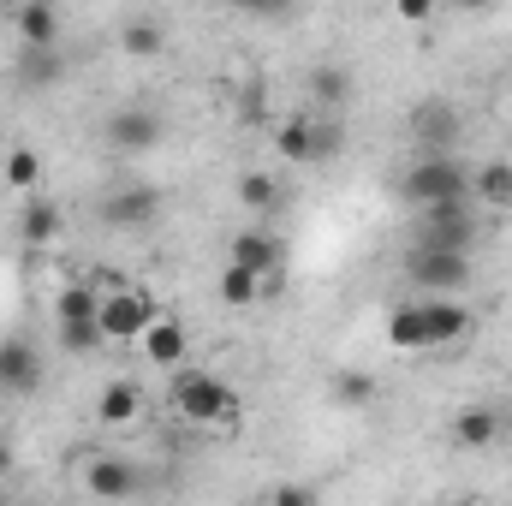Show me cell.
<instances>
[{
  "instance_id": "obj_1",
  "label": "cell",
  "mask_w": 512,
  "mask_h": 506,
  "mask_svg": "<svg viewBox=\"0 0 512 506\" xmlns=\"http://www.w3.org/2000/svg\"><path fill=\"white\" fill-rule=\"evenodd\" d=\"M471 334V310L459 298H411L387 316V346L393 352H435Z\"/></svg>"
},
{
  "instance_id": "obj_2",
  "label": "cell",
  "mask_w": 512,
  "mask_h": 506,
  "mask_svg": "<svg viewBox=\"0 0 512 506\" xmlns=\"http://www.w3.org/2000/svg\"><path fill=\"white\" fill-rule=\"evenodd\" d=\"M167 399H173V417H179V423H191V429L233 435V429L245 423V405H239V393H233L221 376H209V370H191V364H185V370H173Z\"/></svg>"
},
{
  "instance_id": "obj_3",
  "label": "cell",
  "mask_w": 512,
  "mask_h": 506,
  "mask_svg": "<svg viewBox=\"0 0 512 506\" xmlns=\"http://www.w3.org/2000/svg\"><path fill=\"white\" fill-rule=\"evenodd\" d=\"M399 197L423 215V209H441V203H465L471 197V167H459L453 155H417L399 179Z\"/></svg>"
},
{
  "instance_id": "obj_4",
  "label": "cell",
  "mask_w": 512,
  "mask_h": 506,
  "mask_svg": "<svg viewBox=\"0 0 512 506\" xmlns=\"http://www.w3.org/2000/svg\"><path fill=\"white\" fill-rule=\"evenodd\" d=\"M161 322V310H155V298L149 292H137V286H102V310H96V328H102V340L108 346H137L149 328Z\"/></svg>"
},
{
  "instance_id": "obj_5",
  "label": "cell",
  "mask_w": 512,
  "mask_h": 506,
  "mask_svg": "<svg viewBox=\"0 0 512 506\" xmlns=\"http://www.w3.org/2000/svg\"><path fill=\"white\" fill-rule=\"evenodd\" d=\"M411 286H423L429 298H453L459 286H471V251H435V245H411L405 251Z\"/></svg>"
},
{
  "instance_id": "obj_6",
  "label": "cell",
  "mask_w": 512,
  "mask_h": 506,
  "mask_svg": "<svg viewBox=\"0 0 512 506\" xmlns=\"http://www.w3.org/2000/svg\"><path fill=\"white\" fill-rule=\"evenodd\" d=\"M274 149H280V161L316 167V161H328L340 149V126H328L316 114H292V120H280V131H274Z\"/></svg>"
},
{
  "instance_id": "obj_7",
  "label": "cell",
  "mask_w": 512,
  "mask_h": 506,
  "mask_svg": "<svg viewBox=\"0 0 512 506\" xmlns=\"http://www.w3.org/2000/svg\"><path fill=\"white\" fill-rule=\"evenodd\" d=\"M78 483H84V495L90 501H131L137 495V465L120 459V453H90L84 465H78Z\"/></svg>"
},
{
  "instance_id": "obj_8",
  "label": "cell",
  "mask_w": 512,
  "mask_h": 506,
  "mask_svg": "<svg viewBox=\"0 0 512 506\" xmlns=\"http://www.w3.org/2000/svg\"><path fill=\"white\" fill-rule=\"evenodd\" d=\"M471 197L465 203H441V209H423L417 221V239L411 245H435V251H471Z\"/></svg>"
},
{
  "instance_id": "obj_9",
  "label": "cell",
  "mask_w": 512,
  "mask_h": 506,
  "mask_svg": "<svg viewBox=\"0 0 512 506\" xmlns=\"http://www.w3.org/2000/svg\"><path fill=\"white\" fill-rule=\"evenodd\" d=\"M411 137L423 143V155H447L459 143V108L447 96H423L411 108Z\"/></svg>"
},
{
  "instance_id": "obj_10",
  "label": "cell",
  "mask_w": 512,
  "mask_h": 506,
  "mask_svg": "<svg viewBox=\"0 0 512 506\" xmlns=\"http://www.w3.org/2000/svg\"><path fill=\"white\" fill-rule=\"evenodd\" d=\"M161 131H167V120H161L155 108H120V114H108V143H114L120 155H143V149H155Z\"/></svg>"
},
{
  "instance_id": "obj_11",
  "label": "cell",
  "mask_w": 512,
  "mask_h": 506,
  "mask_svg": "<svg viewBox=\"0 0 512 506\" xmlns=\"http://www.w3.org/2000/svg\"><path fill=\"white\" fill-rule=\"evenodd\" d=\"M137 352H143V364H155V370H185V358H191V334L173 322V316H161L143 340H137Z\"/></svg>"
},
{
  "instance_id": "obj_12",
  "label": "cell",
  "mask_w": 512,
  "mask_h": 506,
  "mask_svg": "<svg viewBox=\"0 0 512 506\" xmlns=\"http://www.w3.org/2000/svg\"><path fill=\"white\" fill-rule=\"evenodd\" d=\"M0 387L6 393H36L42 387V352L30 340H0Z\"/></svg>"
},
{
  "instance_id": "obj_13",
  "label": "cell",
  "mask_w": 512,
  "mask_h": 506,
  "mask_svg": "<svg viewBox=\"0 0 512 506\" xmlns=\"http://www.w3.org/2000/svg\"><path fill=\"white\" fill-rule=\"evenodd\" d=\"M233 268H251L256 280H268V274H286L280 268V239L268 233V227H245V233H233V256H227Z\"/></svg>"
},
{
  "instance_id": "obj_14",
  "label": "cell",
  "mask_w": 512,
  "mask_h": 506,
  "mask_svg": "<svg viewBox=\"0 0 512 506\" xmlns=\"http://www.w3.org/2000/svg\"><path fill=\"white\" fill-rule=\"evenodd\" d=\"M102 221H114V227H149V221H161V191H155V185H126V191H114V197L102 203Z\"/></svg>"
},
{
  "instance_id": "obj_15",
  "label": "cell",
  "mask_w": 512,
  "mask_h": 506,
  "mask_svg": "<svg viewBox=\"0 0 512 506\" xmlns=\"http://www.w3.org/2000/svg\"><path fill=\"white\" fill-rule=\"evenodd\" d=\"M12 30H18V48H60V12L48 0H18Z\"/></svg>"
},
{
  "instance_id": "obj_16",
  "label": "cell",
  "mask_w": 512,
  "mask_h": 506,
  "mask_svg": "<svg viewBox=\"0 0 512 506\" xmlns=\"http://www.w3.org/2000/svg\"><path fill=\"white\" fill-rule=\"evenodd\" d=\"M12 78H18V90H48V84L66 78V54L60 48H18Z\"/></svg>"
},
{
  "instance_id": "obj_17",
  "label": "cell",
  "mask_w": 512,
  "mask_h": 506,
  "mask_svg": "<svg viewBox=\"0 0 512 506\" xmlns=\"http://www.w3.org/2000/svg\"><path fill=\"white\" fill-rule=\"evenodd\" d=\"M137 417H143L137 381H108V387L96 393V423H102V429H131Z\"/></svg>"
},
{
  "instance_id": "obj_18",
  "label": "cell",
  "mask_w": 512,
  "mask_h": 506,
  "mask_svg": "<svg viewBox=\"0 0 512 506\" xmlns=\"http://www.w3.org/2000/svg\"><path fill=\"white\" fill-rule=\"evenodd\" d=\"M453 441H459V447H471V453H483V447H495V441H501V417H495L489 405H465V411L453 417Z\"/></svg>"
},
{
  "instance_id": "obj_19",
  "label": "cell",
  "mask_w": 512,
  "mask_h": 506,
  "mask_svg": "<svg viewBox=\"0 0 512 506\" xmlns=\"http://www.w3.org/2000/svg\"><path fill=\"white\" fill-rule=\"evenodd\" d=\"M471 197L489 209H512V161H483L471 167Z\"/></svg>"
},
{
  "instance_id": "obj_20",
  "label": "cell",
  "mask_w": 512,
  "mask_h": 506,
  "mask_svg": "<svg viewBox=\"0 0 512 506\" xmlns=\"http://www.w3.org/2000/svg\"><path fill=\"white\" fill-rule=\"evenodd\" d=\"M54 233H60V209L48 203V197H24V215H18V239L24 245H54Z\"/></svg>"
},
{
  "instance_id": "obj_21",
  "label": "cell",
  "mask_w": 512,
  "mask_h": 506,
  "mask_svg": "<svg viewBox=\"0 0 512 506\" xmlns=\"http://www.w3.org/2000/svg\"><path fill=\"white\" fill-rule=\"evenodd\" d=\"M120 48H126L131 60H149V54H161L167 48V24L161 18H149V12H137L120 24Z\"/></svg>"
},
{
  "instance_id": "obj_22",
  "label": "cell",
  "mask_w": 512,
  "mask_h": 506,
  "mask_svg": "<svg viewBox=\"0 0 512 506\" xmlns=\"http://www.w3.org/2000/svg\"><path fill=\"white\" fill-rule=\"evenodd\" d=\"M0 179H6V191H24V197H36V185H42V155H36L30 143L6 149V161H0Z\"/></svg>"
},
{
  "instance_id": "obj_23",
  "label": "cell",
  "mask_w": 512,
  "mask_h": 506,
  "mask_svg": "<svg viewBox=\"0 0 512 506\" xmlns=\"http://www.w3.org/2000/svg\"><path fill=\"white\" fill-rule=\"evenodd\" d=\"M96 310H102V292L84 286V280H72V286H60V298H54V328H66V322H96Z\"/></svg>"
},
{
  "instance_id": "obj_24",
  "label": "cell",
  "mask_w": 512,
  "mask_h": 506,
  "mask_svg": "<svg viewBox=\"0 0 512 506\" xmlns=\"http://www.w3.org/2000/svg\"><path fill=\"white\" fill-rule=\"evenodd\" d=\"M304 96H310V102H322V108H334V102H346V96H352V72H346V66H310Z\"/></svg>"
},
{
  "instance_id": "obj_25",
  "label": "cell",
  "mask_w": 512,
  "mask_h": 506,
  "mask_svg": "<svg viewBox=\"0 0 512 506\" xmlns=\"http://www.w3.org/2000/svg\"><path fill=\"white\" fill-rule=\"evenodd\" d=\"M215 292H221V304H233V310L262 304V280H256L251 268H233V262L221 268V286H215Z\"/></svg>"
},
{
  "instance_id": "obj_26",
  "label": "cell",
  "mask_w": 512,
  "mask_h": 506,
  "mask_svg": "<svg viewBox=\"0 0 512 506\" xmlns=\"http://www.w3.org/2000/svg\"><path fill=\"white\" fill-rule=\"evenodd\" d=\"M239 203L256 209V215H268V209L280 203V179H274V173H245V179H239Z\"/></svg>"
},
{
  "instance_id": "obj_27",
  "label": "cell",
  "mask_w": 512,
  "mask_h": 506,
  "mask_svg": "<svg viewBox=\"0 0 512 506\" xmlns=\"http://www.w3.org/2000/svg\"><path fill=\"white\" fill-rule=\"evenodd\" d=\"M60 346H66V352H78V358H90V352H102L108 340H102V328H96V322H66V328H60Z\"/></svg>"
},
{
  "instance_id": "obj_28",
  "label": "cell",
  "mask_w": 512,
  "mask_h": 506,
  "mask_svg": "<svg viewBox=\"0 0 512 506\" xmlns=\"http://www.w3.org/2000/svg\"><path fill=\"white\" fill-rule=\"evenodd\" d=\"M334 399H340V405H370V399H376V381L370 376H340Z\"/></svg>"
},
{
  "instance_id": "obj_29",
  "label": "cell",
  "mask_w": 512,
  "mask_h": 506,
  "mask_svg": "<svg viewBox=\"0 0 512 506\" xmlns=\"http://www.w3.org/2000/svg\"><path fill=\"white\" fill-rule=\"evenodd\" d=\"M262 506H322V501H316V495H304V489H274Z\"/></svg>"
},
{
  "instance_id": "obj_30",
  "label": "cell",
  "mask_w": 512,
  "mask_h": 506,
  "mask_svg": "<svg viewBox=\"0 0 512 506\" xmlns=\"http://www.w3.org/2000/svg\"><path fill=\"white\" fill-rule=\"evenodd\" d=\"M399 18H405V24H423V18H429V0H399Z\"/></svg>"
},
{
  "instance_id": "obj_31",
  "label": "cell",
  "mask_w": 512,
  "mask_h": 506,
  "mask_svg": "<svg viewBox=\"0 0 512 506\" xmlns=\"http://www.w3.org/2000/svg\"><path fill=\"white\" fill-rule=\"evenodd\" d=\"M507 161H512V155H507Z\"/></svg>"
}]
</instances>
